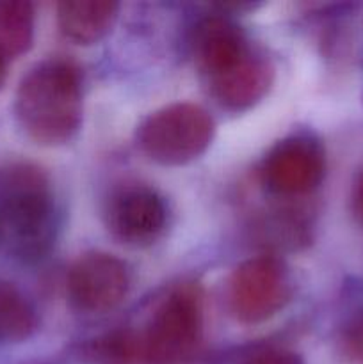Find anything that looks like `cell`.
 Listing matches in <instances>:
<instances>
[{
  "label": "cell",
  "instance_id": "14",
  "mask_svg": "<svg viewBox=\"0 0 363 364\" xmlns=\"http://www.w3.org/2000/svg\"><path fill=\"white\" fill-rule=\"evenodd\" d=\"M340 348L345 358L363 364V311L352 316L342 329Z\"/></svg>",
  "mask_w": 363,
  "mask_h": 364
},
{
  "label": "cell",
  "instance_id": "4",
  "mask_svg": "<svg viewBox=\"0 0 363 364\" xmlns=\"http://www.w3.org/2000/svg\"><path fill=\"white\" fill-rule=\"evenodd\" d=\"M144 364H185L203 338V294L194 283L171 288L141 331Z\"/></svg>",
  "mask_w": 363,
  "mask_h": 364
},
{
  "label": "cell",
  "instance_id": "10",
  "mask_svg": "<svg viewBox=\"0 0 363 364\" xmlns=\"http://www.w3.org/2000/svg\"><path fill=\"white\" fill-rule=\"evenodd\" d=\"M120 4L112 0H64L57 4V25L77 45H95L116 21Z\"/></svg>",
  "mask_w": 363,
  "mask_h": 364
},
{
  "label": "cell",
  "instance_id": "15",
  "mask_svg": "<svg viewBox=\"0 0 363 364\" xmlns=\"http://www.w3.org/2000/svg\"><path fill=\"white\" fill-rule=\"evenodd\" d=\"M246 364H305V359L292 350L270 348L255 354Z\"/></svg>",
  "mask_w": 363,
  "mask_h": 364
},
{
  "label": "cell",
  "instance_id": "8",
  "mask_svg": "<svg viewBox=\"0 0 363 364\" xmlns=\"http://www.w3.org/2000/svg\"><path fill=\"white\" fill-rule=\"evenodd\" d=\"M326 176V149L310 134H294L278 141L263 156L260 181L278 198H302Z\"/></svg>",
  "mask_w": 363,
  "mask_h": 364
},
{
  "label": "cell",
  "instance_id": "11",
  "mask_svg": "<svg viewBox=\"0 0 363 364\" xmlns=\"http://www.w3.org/2000/svg\"><path fill=\"white\" fill-rule=\"evenodd\" d=\"M84 364H144L141 331L114 329L91 338L78 348Z\"/></svg>",
  "mask_w": 363,
  "mask_h": 364
},
{
  "label": "cell",
  "instance_id": "16",
  "mask_svg": "<svg viewBox=\"0 0 363 364\" xmlns=\"http://www.w3.org/2000/svg\"><path fill=\"white\" fill-rule=\"evenodd\" d=\"M351 210L359 226H363V167L356 174L351 191Z\"/></svg>",
  "mask_w": 363,
  "mask_h": 364
},
{
  "label": "cell",
  "instance_id": "17",
  "mask_svg": "<svg viewBox=\"0 0 363 364\" xmlns=\"http://www.w3.org/2000/svg\"><path fill=\"white\" fill-rule=\"evenodd\" d=\"M9 63H11L9 57L4 55V53L0 52V89H2V85L6 84L7 75H9Z\"/></svg>",
  "mask_w": 363,
  "mask_h": 364
},
{
  "label": "cell",
  "instance_id": "12",
  "mask_svg": "<svg viewBox=\"0 0 363 364\" xmlns=\"http://www.w3.org/2000/svg\"><path fill=\"white\" fill-rule=\"evenodd\" d=\"M39 316L31 299L14 283L0 279V343H21L36 334Z\"/></svg>",
  "mask_w": 363,
  "mask_h": 364
},
{
  "label": "cell",
  "instance_id": "13",
  "mask_svg": "<svg viewBox=\"0 0 363 364\" xmlns=\"http://www.w3.org/2000/svg\"><path fill=\"white\" fill-rule=\"evenodd\" d=\"M36 34V9L27 0H0V52L9 59L31 50Z\"/></svg>",
  "mask_w": 363,
  "mask_h": 364
},
{
  "label": "cell",
  "instance_id": "5",
  "mask_svg": "<svg viewBox=\"0 0 363 364\" xmlns=\"http://www.w3.org/2000/svg\"><path fill=\"white\" fill-rule=\"evenodd\" d=\"M216 121L209 110L191 102H177L155 110L135 132L137 148L160 166H185L212 144Z\"/></svg>",
  "mask_w": 363,
  "mask_h": 364
},
{
  "label": "cell",
  "instance_id": "6",
  "mask_svg": "<svg viewBox=\"0 0 363 364\" xmlns=\"http://www.w3.org/2000/svg\"><path fill=\"white\" fill-rule=\"evenodd\" d=\"M294 284L288 267L274 255L248 258L231 272L226 287L228 309L241 323H262L290 302Z\"/></svg>",
  "mask_w": 363,
  "mask_h": 364
},
{
  "label": "cell",
  "instance_id": "7",
  "mask_svg": "<svg viewBox=\"0 0 363 364\" xmlns=\"http://www.w3.org/2000/svg\"><path fill=\"white\" fill-rule=\"evenodd\" d=\"M102 217L116 242L128 247H148L164 235L169 212L155 188L139 181H125L109 192Z\"/></svg>",
  "mask_w": 363,
  "mask_h": 364
},
{
  "label": "cell",
  "instance_id": "9",
  "mask_svg": "<svg viewBox=\"0 0 363 364\" xmlns=\"http://www.w3.org/2000/svg\"><path fill=\"white\" fill-rule=\"evenodd\" d=\"M130 291V270L117 256L89 251L71 263L66 294L77 311L103 315L123 304Z\"/></svg>",
  "mask_w": 363,
  "mask_h": 364
},
{
  "label": "cell",
  "instance_id": "3",
  "mask_svg": "<svg viewBox=\"0 0 363 364\" xmlns=\"http://www.w3.org/2000/svg\"><path fill=\"white\" fill-rule=\"evenodd\" d=\"M84 116L80 68L64 57H50L27 71L14 95V117L28 139L41 146H63L75 139Z\"/></svg>",
  "mask_w": 363,
  "mask_h": 364
},
{
  "label": "cell",
  "instance_id": "2",
  "mask_svg": "<svg viewBox=\"0 0 363 364\" xmlns=\"http://www.w3.org/2000/svg\"><path fill=\"white\" fill-rule=\"evenodd\" d=\"M59 228L56 192L45 169L14 160L0 166V251L20 262L45 258Z\"/></svg>",
  "mask_w": 363,
  "mask_h": 364
},
{
  "label": "cell",
  "instance_id": "1",
  "mask_svg": "<svg viewBox=\"0 0 363 364\" xmlns=\"http://www.w3.org/2000/svg\"><path fill=\"white\" fill-rule=\"evenodd\" d=\"M191 50L209 92L230 112L249 110L273 87V63L230 18H203L192 32Z\"/></svg>",
  "mask_w": 363,
  "mask_h": 364
}]
</instances>
